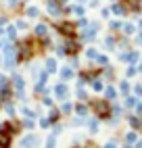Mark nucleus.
Instances as JSON below:
<instances>
[{
    "label": "nucleus",
    "instance_id": "nucleus-1",
    "mask_svg": "<svg viewBox=\"0 0 142 148\" xmlns=\"http://www.w3.org/2000/svg\"><path fill=\"white\" fill-rule=\"evenodd\" d=\"M94 111H96L100 117H109L111 106H109V102H105V100H98V102H94Z\"/></svg>",
    "mask_w": 142,
    "mask_h": 148
},
{
    "label": "nucleus",
    "instance_id": "nucleus-2",
    "mask_svg": "<svg viewBox=\"0 0 142 148\" xmlns=\"http://www.w3.org/2000/svg\"><path fill=\"white\" fill-rule=\"evenodd\" d=\"M119 58H121L123 63L134 65V63H138V61H140V52H136V50H132V52H123V54H119Z\"/></svg>",
    "mask_w": 142,
    "mask_h": 148
},
{
    "label": "nucleus",
    "instance_id": "nucleus-3",
    "mask_svg": "<svg viewBox=\"0 0 142 148\" xmlns=\"http://www.w3.org/2000/svg\"><path fill=\"white\" fill-rule=\"evenodd\" d=\"M77 48H79V46H77V42H73V40H71V38H69L63 50H65V52H69V54H73V52H77Z\"/></svg>",
    "mask_w": 142,
    "mask_h": 148
},
{
    "label": "nucleus",
    "instance_id": "nucleus-4",
    "mask_svg": "<svg viewBox=\"0 0 142 148\" xmlns=\"http://www.w3.org/2000/svg\"><path fill=\"white\" fill-rule=\"evenodd\" d=\"M136 142H138V134H136V132H128V134H125V144H128V148L134 146Z\"/></svg>",
    "mask_w": 142,
    "mask_h": 148
},
{
    "label": "nucleus",
    "instance_id": "nucleus-5",
    "mask_svg": "<svg viewBox=\"0 0 142 148\" xmlns=\"http://www.w3.org/2000/svg\"><path fill=\"white\" fill-rule=\"evenodd\" d=\"M59 29H61V32H63L67 38H73V29H75V27L71 25V23H63V25H61Z\"/></svg>",
    "mask_w": 142,
    "mask_h": 148
},
{
    "label": "nucleus",
    "instance_id": "nucleus-6",
    "mask_svg": "<svg viewBox=\"0 0 142 148\" xmlns=\"http://www.w3.org/2000/svg\"><path fill=\"white\" fill-rule=\"evenodd\" d=\"M21 144H23V148H34V146L38 144V138H36V136H27Z\"/></svg>",
    "mask_w": 142,
    "mask_h": 148
},
{
    "label": "nucleus",
    "instance_id": "nucleus-7",
    "mask_svg": "<svg viewBox=\"0 0 142 148\" xmlns=\"http://www.w3.org/2000/svg\"><path fill=\"white\" fill-rule=\"evenodd\" d=\"M54 92H57V96H59V98H65V96H67V88H65L63 84H59Z\"/></svg>",
    "mask_w": 142,
    "mask_h": 148
},
{
    "label": "nucleus",
    "instance_id": "nucleus-8",
    "mask_svg": "<svg viewBox=\"0 0 142 148\" xmlns=\"http://www.w3.org/2000/svg\"><path fill=\"white\" fill-rule=\"evenodd\" d=\"M105 94H107V98H109V100H115V96H117V90H115V88H107V90H105Z\"/></svg>",
    "mask_w": 142,
    "mask_h": 148
},
{
    "label": "nucleus",
    "instance_id": "nucleus-9",
    "mask_svg": "<svg viewBox=\"0 0 142 148\" xmlns=\"http://www.w3.org/2000/svg\"><path fill=\"white\" fill-rule=\"evenodd\" d=\"M136 104H138V100H136L134 96H128V98H125V106H128V108H136Z\"/></svg>",
    "mask_w": 142,
    "mask_h": 148
},
{
    "label": "nucleus",
    "instance_id": "nucleus-10",
    "mask_svg": "<svg viewBox=\"0 0 142 148\" xmlns=\"http://www.w3.org/2000/svg\"><path fill=\"white\" fill-rule=\"evenodd\" d=\"M13 82H15V90H17V92H21V90H23V79H21L19 75H15V79H13Z\"/></svg>",
    "mask_w": 142,
    "mask_h": 148
},
{
    "label": "nucleus",
    "instance_id": "nucleus-11",
    "mask_svg": "<svg viewBox=\"0 0 142 148\" xmlns=\"http://www.w3.org/2000/svg\"><path fill=\"white\" fill-rule=\"evenodd\" d=\"M119 90H121V94L130 96V84H128V82H121V84H119Z\"/></svg>",
    "mask_w": 142,
    "mask_h": 148
},
{
    "label": "nucleus",
    "instance_id": "nucleus-12",
    "mask_svg": "<svg viewBox=\"0 0 142 148\" xmlns=\"http://www.w3.org/2000/svg\"><path fill=\"white\" fill-rule=\"evenodd\" d=\"M121 27H123V32H125L128 36H132V34H134V32H136V27H134V25H132V23H125V25H121Z\"/></svg>",
    "mask_w": 142,
    "mask_h": 148
},
{
    "label": "nucleus",
    "instance_id": "nucleus-13",
    "mask_svg": "<svg viewBox=\"0 0 142 148\" xmlns=\"http://www.w3.org/2000/svg\"><path fill=\"white\" fill-rule=\"evenodd\" d=\"M111 11H113L115 15H123V13H125V8H123V6H119V4H113V6H111Z\"/></svg>",
    "mask_w": 142,
    "mask_h": 148
},
{
    "label": "nucleus",
    "instance_id": "nucleus-14",
    "mask_svg": "<svg viewBox=\"0 0 142 148\" xmlns=\"http://www.w3.org/2000/svg\"><path fill=\"white\" fill-rule=\"evenodd\" d=\"M61 75H63V79H71V77H73V71H71V69H63Z\"/></svg>",
    "mask_w": 142,
    "mask_h": 148
},
{
    "label": "nucleus",
    "instance_id": "nucleus-15",
    "mask_svg": "<svg viewBox=\"0 0 142 148\" xmlns=\"http://www.w3.org/2000/svg\"><path fill=\"white\" fill-rule=\"evenodd\" d=\"M46 69H48V71H50V73H52V71H54V69H57V63L52 61V58H48V61H46Z\"/></svg>",
    "mask_w": 142,
    "mask_h": 148
},
{
    "label": "nucleus",
    "instance_id": "nucleus-16",
    "mask_svg": "<svg viewBox=\"0 0 142 148\" xmlns=\"http://www.w3.org/2000/svg\"><path fill=\"white\" fill-rule=\"evenodd\" d=\"M36 34H38V36H46V34H48L46 25H38V27H36Z\"/></svg>",
    "mask_w": 142,
    "mask_h": 148
},
{
    "label": "nucleus",
    "instance_id": "nucleus-17",
    "mask_svg": "<svg viewBox=\"0 0 142 148\" xmlns=\"http://www.w3.org/2000/svg\"><path fill=\"white\" fill-rule=\"evenodd\" d=\"M136 73H138V69H136L134 65H130V67H128V71H125V75H128V77H134Z\"/></svg>",
    "mask_w": 142,
    "mask_h": 148
},
{
    "label": "nucleus",
    "instance_id": "nucleus-18",
    "mask_svg": "<svg viewBox=\"0 0 142 148\" xmlns=\"http://www.w3.org/2000/svg\"><path fill=\"white\" fill-rule=\"evenodd\" d=\"M92 88H94L96 92H100V90H103V82H98V79H94V82H92Z\"/></svg>",
    "mask_w": 142,
    "mask_h": 148
},
{
    "label": "nucleus",
    "instance_id": "nucleus-19",
    "mask_svg": "<svg viewBox=\"0 0 142 148\" xmlns=\"http://www.w3.org/2000/svg\"><path fill=\"white\" fill-rule=\"evenodd\" d=\"M134 94L138 96V98H142V86L138 84V86H134Z\"/></svg>",
    "mask_w": 142,
    "mask_h": 148
},
{
    "label": "nucleus",
    "instance_id": "nucleus-20",
    "mask_svg": "<svg viewBox=\"0 0 142 148\" xmlns=\"http://www.w3.org/2000/svg\"><path fill=\"white\" fill-rule=\"evenodd\" d=\"M96 61H98V65H107V63H109V61H107V56H100V54L96 56Z\"/></svg>",
    "mask_w": 142,
    "mask_h": 148
},
{
    "label": "nucleus",
    "instance_id": "nucleus-21",
    "mask_svg": "<svg viewBox=\"0 0 142 148\" xmlns=\"http://www.w3.org/2000/svg\"><path fill=\"white\" fill-rule=\"evenodd\" d=\"M98 56V52L94 50V48H90V50H88V58H96Z\"/></svg>",
    "mask_w": 142,
    "mask_h": 148
},
{
    "label": "nucleus",
    "instance_id": "nucleus-22",
    "mask_svg": "<svg viewBox=\"0 0 142 148\" xmlns=\"http://www.w3.org/2000/svg\"><path fill=\"white\" fill-rule=\"evenodd\" d=\"M113 46H115V40L109 36V38H107V48H113Z\"/></svg>",
    "mask_w": 142,
    "mask_h": 148
},
{
    "label": "nucleus",
    "instance_id": "nucleus-23",
    "mask_svg": "<svg viewBox=\"0 0 142 148\" xmlns=\"http://www.w3.org/2000/svg\"><path fill=\"white\" fill-rule=\"evenodd\" d=\"M77 113L79 115H86V106L84 104H77Z\"/></svg>",
    "mask_w": 142,
    "mask_h": 148
},
{
    "label": "nucleus",
    "instance_id": "nucleus-24",
    "mask_svg": "<svg viewBox=\"0 0 142 148\" xmlns=\"http://www.w3.org/2000/svg\"><path fill=\"white\" fill-rule=\"evenodd\" d=\"M27 15H32V17H38V8H27Z\"/></svg>",
    "mask_w": 142,
    "mask_h": 148
},
{
    "label": "nucleus",
    "instance_id": "nucleus-25",
    "mask_svg": "<svg viewBox=\"0 0 142 148\" xmlns=\"http://www.w3.org/2000/svg\"><path fill=\"white\" fill-rule=\"evenodd\" d=\"M119 27H121L119 21H111V29H119Z\"/></svg>",
    "mask_w": 142,
    "mask_h": 148
},
{
    "label": "nucleus",
    "instance_id": "nucleus-26",
    "mask_svg": "<svg viewBox=\"0 0 142 148\" xmlns=\"http://www.w3.org/2000/svg\"><path fill=\"white\" fill-rule=\"evenodd\" d=\"M136 113H138V117H142V102L136 104Z\"/></svg>",
    "mask_w": 142,
    "mask_h": 148
},
{
    "label": "nucleus",
    "instance_id": "nucleus-27",
    "mask_svg": "<svg viewBox=\"0 0 142 148\" xmlns=\"http://www.w3.org/2000/svg\"><path fill=\"white\" fill-rule=\"evenodd\" d=\"M103 148H117V144H115V142H107Z\"/></svg>",
    "mask_w": 142,
    "mask_h": 148
},
{
    "label": "nucleus",
    "instance_id": "nucleus-28",
    "mask_svg": "<svg viewBox=\"0 0 142 148\" xmlns=\"http://www.w3.org/2000/svg\"><path fill=\"white\" fill-rule=\"evenodd\" d=\"M90 130L96 132V130H98V123H94V121H92V123H90Z\"/></svg>",
    "mask_w": 142,
    "mask_h": 148
},
{
    "label": "nucleus",
    "instance_id": "nucleus-29",
    "mask_svg": "<svg viewBox=\"0 0 142 148\" xmlns=\"http://www.w3.org/2000/svg\"><path fill=\"white\" fill-rule=\"evenodd\" d=\"M134 148H142V140H138V142L134 144Z\"/></svg>",
    "mask_w": 142,
    "mask_h": 148
},
{
    "label": "nucleus",
    "instance_id": "nucleus-30",
    "mask_svg": "<svg viewBox=\"0 0 142 148\" xmlns=\"http://www.w3.org/2000/svg\"><path fill=\"white\" fill-rule=\"evenodd\" d=\"M138 44H142V34H140V36H138Z\"/></svg>",
    "mask_w": 142,
    "mask_h": 148
},
{
    "label": "nucleus",
    "instance_id": "nucleus-31",
    "mask_svg": "<svg viewBox=\"0 0 142 148\" xmlns=\"http://www.w3.org/2000/svg\"><path fill=\"white\" fill-rule=\"evenodd\" d=\"M11 2H13V4H17V0H11Z\"/></svg>",
    "mask_w": 142,
    "mask_h": 148
},
{
    "label": "nucleus",
    "instance_id": "nucleus-32",
    "mask_svg": "<svg viewBox=\"0 0 142 148\" xmlns=\"http://www.w3.org/2000/svg\"><path fill=\"white\" fill-rule=\"evenodd\" d=\"M140 27H142V19H140Z\"/></svg>",
    "mask_w": 142,
    "mask_h": 148
}]
</instances>
